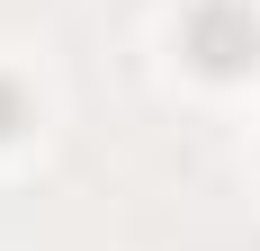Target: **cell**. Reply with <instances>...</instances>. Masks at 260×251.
I'll use <instances>...</instances> for the list:
<instances>
[{"instance_id": "2", "label": "cell", "mask_w": 260, "mask_h": 251, "mask_svg": "<svg viewBox=\"0 0 260 251\" xmlns=\"http://www.w3.org/2000/svg\"><path fill=\"white\" fill-rule=\"evenodd\" d=\"M18 125H27V90H18V81H9V72H0V144H9Z\"/></svg>"}, {"instance_id": "1", "label": "cell", "mask_w": 260, "mask_h": 251, "mask_svg": "<svg viewBox=\"0 0 260 251\" xmlns=\"http://www.w3.org/2000/svg\"><path fill=\"white\" fill-rule=\"evenodd\" d=\"M180 54H188L207 81L260 72V9H251V0H198V9L180 18Z\"/></svg>"}]
</instances>
